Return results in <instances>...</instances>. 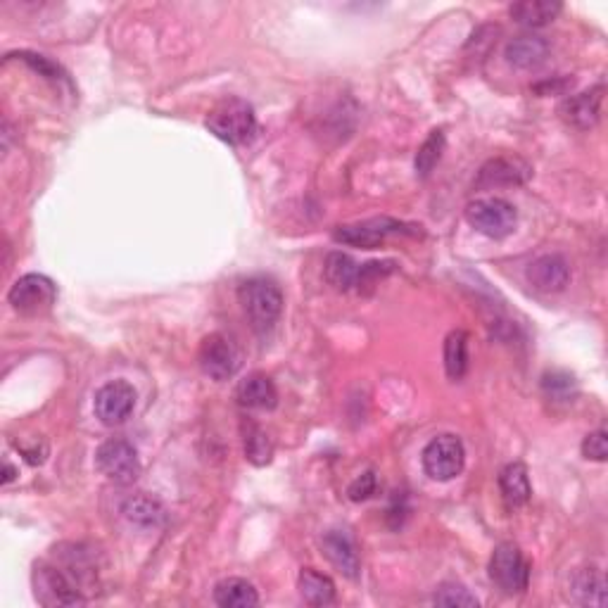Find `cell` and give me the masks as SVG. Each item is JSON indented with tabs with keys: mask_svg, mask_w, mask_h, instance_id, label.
<instances>
[{
	"mask_svg": "<svg viewBox=\"0 0 608 608\" xmlns=\"http://www.w3.org/2000/svg\"><path fill=\"white\" fill-rule=\"evenodd\" d=\"M395 262H366L359 264L357 259H352L345 252H331L326 257V281L333 285L335 290H354V293H366L376 285L380 278L390 276L395 271Z\"/></svg>",
	"mask_w": 608,
	"mask_h": 608,
	"instance_id": "cell-1",
	"label": "cell"
},
{
	"mask_svg": "<svg viewBox=\"0 0 608 608\" xmlns=\"http://www.w3.org/2000/svg\"><path fill=\"white\" fill-rule=\"evenodd\" d=\"M238 300L243 304V312L250 326L257 333L274 328L278 316L283 312L281 288L269 278H250L238 288Z\"/></svg>",
	"mask_w": 608,
	"mask_h": 608,
	"instance_id": "cell-2",
	"label": "cell"
},
{
	"mask_svg": "<svg viewBox=\"0 0 608 608\" xmlns=\"http://www.w3.org/2000/svg\"><path fill=\"white\" fill-rule=\"evenodd\" d=\"M207 129L228 145H247L257 136V117L250 103L228 98L209 112Z\"/></svg>",
	"mask_w": 608,
	"mask_h": 608,
	"instance_id": "cell-3",
	"label": "cell"
},
{
	"mask_svg": "<svg viewBox=\"0 0 608 608\" xmlns=\"http://www.w3.org/2000/svg\"><path fill=\"white\" fill-rule=\"evenodd\" d=\"M466 221L483 236L499 240L516 231L518 212L502 198H483L466 207Z\"/></svg>",
	"mask_w": 608,
	"mask_h": 608,
	"instance_id": "cell-4",
	"label": "cell"
},
{
	"mask_svg": "<svg viewBox=\"0 0 608 608\" xmlns=\"http://www.w3.org/2000/svg\"><path fill=\"white\" fill-rule=\"evenodd\" d=\"M490 578L504 594H523L530 585V563L513 542L497 544L490 559Z\"/></svg>",
	"mask_w": 608,
	"mask_h": 608,
	"instance_id": "cell-5",
	"label": "cell"
},
{
	"mask_svg": "<svg viewBox=\"0 0 608 608\" xmlns=\"http://www.w3.org/2000/svg\"><path fill=\"white\" fill-rule=\"evenodd\" d=\"M95 464L107 480L117 485L136 483L138 475H141V459H138L136 447L122 437L105 440L95 452Z\"/></svg>",
	"mask_w": 608,
	"mask_h": 608,
	"instance_id": "cell-6",
	"label": "cell"
},
{
	"mask_svg": "<svg viewBox=\"0 0 608 608\" xmlns=\"http://www.w3.org/2000/svg\"><path fill=\"white\" fill-rule=\"evenodd\" d=\"M34 587L36 599L43 606H81L86 604L84 589L69 578L60 566L50 563H38L34 570Z\"/></svg>",
	"mask_w": 608,
	"mask_h": 608,
	"instance_id": "cell-7",
	"label": "cell"
},
{
	"mask_svg": "<svg viewBox=\"0 0 608 608\" xmlns=\"http://www.w3.org/2000/svg\"><path fill=\"white\" fill-rule=\"evenodd\" d=\"M466 449L464 442L452 433L437 435L423 449V468L433 480L447 483L464 471Z\"/></svg>",
	"mask_w": 608,
	"mask_h": 608,
	"instance_id": "cell-8",
	"label": "cell"
},
{
	"mask_svg": "<svg viewBox=\"0 0 608 608\" xmlns=\"http://www.w3.org/2000/svg\"><path fill=\"white\" fill-rule=\"evenodd\" d=\"M55 300H57L55 283L43 274H27L17 278L8 293L10 307L24 316L48 314L50 309H53Z\"/></svg>",
	"mask_w": 608,
	"mask_h": 608,
	"instance_id": "cell-9",
	"label": "cell"
},
{
	"mask_svg": "<svg viewBox=\"0 0 608 608\" xmlns=\"http://www.w3.org/2000/svg\"><path fill=\"white\" fill-rule=\"evenodd\" d=\"M200 369L205 376L212 380H228L236 376L238 366H240V354L236 350L231 340L221 333L207 335L205 340L200 342V352H198Z\"/></svg>",
	"mask_w": 608,
	"mask_h": 608,
	"instance_id": "cell-10",
	"label": "cell"
},
{
	"mask_svg": "<svg viewBox=\"0 0 608 608\" xmlns=\"http://www.w3.org/2000/svg\"><path fill=\"white\" fill-rule=\"evenodd\" d=\"M136 407V390L126 380H110L95 392L93 411L105 426H119L133 414Z\"/></svg>",
	"mask_w": 608,
	"mask_h": 608,
	"instance_id": "cell-11",
	"label": "cell"
},
{
	"mask_svg": "<svg viewBox=\"0 0 608 608\" xmlns=\"http://www.w3.org/2000/svg\"><path fill=\"white\" fill-rule=\"evenodd\" d=\"M411 228H416V226L399 224V221H395V219L383 217V219L361 221V224H352V226H338V231L333 233V238L338 240V243L373 250V247H378L385 238L395 236V233H416V231H411Z\"/></svg>",
	"mask_w": 608,
	"mask_h": 608,
	"instance_id": "cell-12",
	"label": "cell"
},
{
	"mask_svg": "<svg viewBox=\"0 0 608 608\" xmlns=\"http://www.w3.org/2000/svg\"><path fill=\"white\" fill-rule=\"evenodd\" d=\"M532 176V167L521 157H494L480 169L475 188H497V186H521Z\"/></svg>",
	"mask_w": 608,
	"mask_h": 608,
	"instance_id": "cell-13",
	"label": "cell"
},
{
	"mask_svg": "<svg viewBox=\"0 0 608 608\" xmlns=\"http://www.w3.org/2000/svg\"><path fill=\"white\" fill-rule=\"evenodd\" d=\"M323 554L326 559L333 563L335 568L340 570L345 578L357 580L361 573V561H359V551L357 544H354L352 535L347 530H328L321 540Z\"/></svg>",
	"mask_w": 608,
	"mask_h": 608,
	"instance_id": "cell-14",
	"label": "cell"
},
{
	"mask_svg": "<svg viewBox=\"0 0 608 608\" xmlns=\"http://www.w3.org/2000/svg\"><path fill=\"white\" fill-rule=\"evenodd\" d=\"M528 281L540 293H561L570 281V266L561 255H542L530 264Z\"/></svg>",
	"mask_w": 608,
	"mask_h": 608,
	"instance_id": "cell-15",
	"label": "cell"
},
{
	"mask_svg": "<svg viewBox=\"0 0 608 608\" xmlns=\"http://www.w3.org/2000/svg\"><path fill=\"white\" fill-rule=\"evenodd\" d=\"M601 100H604V86L592 88V91L570 95L568 100H563L561 114L563 119L575 129L587 131L599 122L601 114Z\"/></svg>",
	"mask_w": 608,
	"mask_h": 608,
	"instance_id": "cell-16",
	"label": "cell"
},
{
	"mask_svg": "<svg viewBox=\"0 0 608 608\" xmlns=\"http://www.w3.org/2000/svg\"><path fill=\"white\" fill-rule=\"evenodd\" d=\"M236 397L245 409L269 411L278 404V390L274 380L266 376V373H250V376L240 380Z\"/></svg>",
	"mask_w": 608,
	"mask_h": 608,
	"instance_id": "cell-17",
	"label": "cell"
},
{
	"mask_svg": "<svg viewBox=\"0 0 608 608\" xmlns=\"http://www.w3.org/2000/svg\"><path fill=\"white\" fill-rule=\"evenodd\" d=\"M504 55H506V62H509L511 67L535 69V67H540L544 60H547L549 43L544 41L542 36L523 34V36L511 38V41L506 43Z\"/></svg>",
	"mask_w": 608,
	"mask_h": 608,
	"instance_id": "cell-18",
	"label": "cell"
},
{
	"mask_svg": "<svg viewBox=\"0 0 608 608\" xmlns=\"http://www.w3.org/2000/svg\"><path fill=\"white\" fill-rule=\"evenodd\" d=\"M499 492H502V499L509 509H518V506L530 502L532 485L525 464L513 461V464L502 468V473H499Z\"/></svg>",
	"mask_w": 608,
	"mask_h": 608,
	"instance_id": "cell-19",
	"label": "cell"
},
{
	"mask_svg": "<svg viewBox=\"0 0 608 608\" xmlns=\"http://www.w3.org/2000/svg\"><path fill=\"white\" fill-rule=\"evenodd\" d=\"M122 513H124L126 521L143 530L160 528V525L164 523V518H167L164 506L157 502V499L145 497V494H133V497L126 499L122 506Z\"/></svg>",
	"mask_w": 608,
	"mask_h": 608,
	"instance_id": "cell-20",
	"label": "cell"
},
{
	"mask_svg": "<svg viewBox=\"0 0 608 608\" xmlns=\"http://www.w3.org/2000/svg\"><path fill=\"white\" fill-rule=\"evenodd\" d=\"M297 589L309 606H328L335 601L333 580L314 568H302L300 578H297Z\"/></svg>",
	"mask_w": 608,
	"mask_h": 608,
	"instance_id": "cell-21",
	"label": "cell"
},
{
	"mask_svg": "<svg viewBox=\"0 0 608 608\" xmlns=\"http://www.w3.org/2000/svg\"><path fill=\"white\" fill-rule=\"evenodd\" d=\"M214 601L224 608H250L259 604V594L252 582L243 578H228L214 587Z\"/></svg>",
	"mask_w": 608,
	"mask_h": 608,
	"instance_id": "cell-22",
	"label": "cell"
},
{
	"mask_svg": "<svg viewBox=\"0 0 608 608\" xmlns=\"http://www.w3.org/2000/svg\"><path fill=\"white\" fill-rule=\"evenodd\" d=\"M563 10L561 3H551V0H523V3L511 5V17L523 27H544V24L554 22L556 15Z\"/></svg>",
	"mask_w": 608,
	"mask_h": 608,
	"instance_id": "cell-23",
	"label": "cell"
},
{
	"mask_svg": "<svg viewBox=\"0 0 608 608\" xmlns=\"http://www.w3.org/2000/svg\"><path fill=\"white\" fill-rule=\"evenodd\" d=\"M573 592L580 604L604 606L606 604V578L599 568H585L575 575Z\"/></svg>",
	"mask_w": 608,
	"mask_h": 608,
	"instance_id": "cell-24",
	"label": "cell"
},
{
	"mask_svg": "<svg viewBox=\"0 0 608 608\" xmlns=\"http://www.w3.org/2000/svg\"><path fill=\"white\" fill-rule=\"evenodd\" d=\"M468 369V333L452 331L445 340V371L452 380H461Z\"/></svg>",
	"mask_w": 608,
	"mask_h": 608,
	"instance_id": "cell-25",
	"label": "cell"
},
{
	"mask_svg": "<svg viewBox=\"0 0 608 608\" xmlns=\"http://www.w3.org/2000/svg\"><path fill=\"white\" fill-rule=\"evenodd\" d=\"M243 445L247 461L255 466H266L271 461V456H274V445H271L269 435L252 421L243 423Z\"/></svg>",
	"mask_w": 608,
	"mask_h": 608,
	"instance_id": "cell-26",
	"label": "cell"
},
{
	"mask_svg": "<svg viewBox=\"0 0 608 608\" xmlns=\"http://www.w3.org/2000/svg\"><path fill=\"white\" fill-rule=\"evenodd\" d=\"M442 152H445V133H442L440 129L430 131V136L423 141L421 148H418L416 152V174L421 176V179H426V176H430V171H433L437 167V162H440Z\"/></svg>",
	"mask_w": 608,
	"mask_h": 608,
	"instance_id": "cell-27",
	"label": "cell"
},
{
	"mask_svg": "<svg viewBox=\"0 0 608 608\" xmlns=\"http://www.w3.org/2000/svg\"><path fill=\"white\" fill-rule=\"evenodd\" d=\"M542 390L554 402H573V397L578 395V383L566 371H551L544 373Z\"/></svg>",
	"mask_w": 608,
	"mask_h": 608,
	"instance_id": "cell-28",
	"label": "cell"
},
{
	"mask_svg": "<svg viewBox=\"0 0 608 608\" xmlns=\"http://www.w3.org/2000/svg\"><path fill=\"white\" fill-rule=\"evenodd\" d=\"M433 601L437 606H478V599L464 585H456V582H445L435 589Z\"/></svg>",
	"mask_w": 608,
	"mask_h": 608,
	"instance_id": "cell-29",
	"label": "cell"
},
{
	"mask_svg": "<svg viewBox=\"0 0 608 608\" xmlns=\"http://www.w3.org/2000/svg\"><path fill=\"white\" fill-rule=\"evenodd\" d=\"M582 454L585 459L592 461H606L608 459V435L606 430H594L582 440Z\"/></svg>",
	"mask_w": 608,
	"mask_h": 608,
	"instance_id": "cell-30",
	"label": "cell"
},
{
	"mask_svg": "<svg viewBox=\"0 0 608 608\" xmlns=\"http://www.w3.org/2000/svg\"><path fill=\"white\" fill-rule=\"evenodd\" d=\"M376 485V473H361L359 478L352 480V485L347 487V497H350L352 502H364V499H369L371 494L376 492Z\"/></svg>",
	"mask_w": 608,
	"mask_h": 608,
	"instance_id": "cell-31",
	"label": "cell"
},
{
	"mask_svg": "<svg viewBox=\"0 0 608 608\" xmlns=\"http://www.w3.org/2000/svg\"><path fill=\"white\" fill-rule=\"evenodd\" d=\"M17 57H22V60L27 62L29 67H34L36 72H41L43 76H48V79H53V81H62V79H65V72H62V69L57 67L55 62H50L48 57L34 55V53H19Z\"/></svg>",
	"mask_w": 608,
	"mask_h": 608,
	"instance_id": "cell-32",
	"label": "cell"
},
{
	"mask_svg": "<svg viewBox=\"0 0 608 608\" xmlns=\"http://www.w3.org/2000/svg\"><path fill=\"white\" fill-rule=\"evenodd\" d=\"M17 478V468L10 464V459H5V473H3V485H10Z\"/></svg>",
	"mask_w": 608,
	"mask_h": 608,
	"instance_id": "cell-33",
	"label": "cell"
}]
</instances>
